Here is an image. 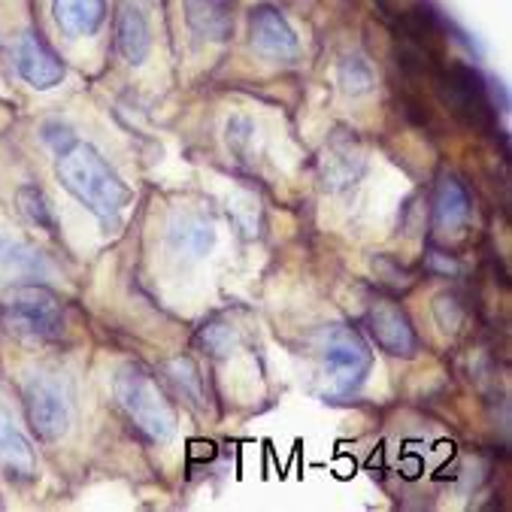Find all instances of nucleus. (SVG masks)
Returning <instances> with one entry per match:
<instances>
[{"instance_id":"nucleus-9","label":"nucleus","mask_w":512,"mask_h":512,"mask_svg":"<svg viewBox=\"0 0 512 512\" xmlns=\"http://www.w3.org/2000/svg\"><path fill=\"white\" fill-rule=\"evenodd\" d=\"M116 49L128 64H143L152 49V25L146 0H122L116 13Z\"/></svg>"},{"instance_id":"nucleus-19","label":"nucleus","mask_w":512,"mask_h":512,"mask_svg":"<svg viewBox=\"0 0 512 512\" xmlns=\"http://www.w3.org/2000/svg\"><path fill=\"white\" fill-rule=\"evenodd\" d=\"M170 373H173V379L179 382V388H182V391H188L194 400H200V397H203V394H200V373H197V367H194L188 358L173 361V364H170Z\"/></svg>"},{"instance_id":"nucleus-22","label":"nucleus","mask_w":512,"mask_h":512,"mask_svg":"<svg viewBox=\"0 0 512 512\" xmlns=\"http://www.w3.org/2000/svg\"><path fill=\"white\" fill-rule=\"evenodd\" d=\"M422 467H425V461H422L419 455H406V461H403V476H406V479H416V476L422 473Z\"/></svg>"},{"instance_id":"nucleus-11","label":"nucleus","mask_w":512,"mask_h":512,"mask_svg":"<svg viewBox=\"0 0 512 512\" xmlns=\"http://www.w3.org/2000/svg\"><path fill=\"white\" fill-rule=\"evenodd\" d=\"M49 273L52 267L37 246L13 234H0V282L43 279Z\"/></svg>"},{"instance_id":"nucleus-23","label":"nucleus","mask_w":512,"mask_h":512,"mask_svg":"<svg viewBox=\"0 0 512 512\" xmlns=\"http://www.w3.org/2000/svg\"><path fill=\"white\" fill-rule=\"evenodd\" d=\"M379 4H385V0H379Z\"/></svg>"},{"instance_id":"nucleus-12","label":"nucleus","mask_w":512,"mask_h":512,"mask_svg":"<svg viewBox=\"0 0 512 512\" xmlns=\"http://www.w3.org/2000/svg\"><path fill=\"white\" fill-rule=\"evenodd\" d=\"M188 28L210 43H225L234 34V0H185Z\"/></svg>"},{"instance_id":"nucleus-10","label":"nucleus","mask_w":512,"mask_h":512,"mask_svg":"<svg viewBox=\"0 0 512 512\" xmlns=\"http://www.w3.org/2000/svg\"><path fill=\"white\" fill-rule=\"evenodd\" d=\"M367 325H370V334H373V340H376V346L382 352L397 355V358H413L416 355V349H419L416 331L394 303H376L370 310V316H367Z\"/></svg>"},{"instance_id":"nucleus-15","label":"nucleus","mask_w":512,"mask_h":512,"mask_svg":"<svg viewBox=\"0 0 512 512\" xmlns=\"http://www.w3.org/2000/svg\"><path fill=\"white\" fill-rule=\"evenodd\" d=\"M434 222L443 234H458L470 222V194L461 179L446 176L437 188L434 200Z\"/></svg>"},{"instance_id":"nucleus-7","label":"nucleus","mask_w":512,"mask_h":512,"mask_svg":"<svg viewBox=\"0 0 512 512\" xmlns=\"http://www.w3.org/2000/svg\"><path fill=\"white\" fill-rule=\"evenodd\" d=\"M249 28H252V46L261 58L267 61H282L291 64L300 55V40L294 34V28L285 22V16L270 7V4H258L249 13Z\"/></svg>"},{"instance_id":"nucleus-21","label":"nucleus","mask_w":512,"mask_h":512,"mask_svg":"<svg viewBox=\"0 0 512 512\" xmlns=\"http://www.w3.org/2000/svg\"><path fill=\"white\" fill-rule=\"evenodd\" d=\"M203 343H207L210 352H216V355H228L231 346H234V334H231V328L216 325V328H210L207 334H203Z\"/></svg>"},{"instance_id":"nucleus-5","label":"nucleus","mask_w":512,"mask_h":512,"mask_svg":"<svg viewBox=\"0 0 512 512\" xmlns=\"http://www.w3.org/2000/svg\"><path fill=\"white\" fill-rule=\"evenodd\" d=\"M322 355H325V370L340 394H352L370 376L373 355L361 340V334L349 325H334L325 331Z\"/></svg>"},{"instance_id":"nucleus-2","label":"nucleus","mask_w":512,"mask_h":512,"mask_svg":"<svg viewBox=\"0 0 512 512\" xmlns=\"http://www.w3.org/2000/svg\"><path fill=\"white\" fill-rule=\"evenodd\" d=\"M116 397L134 425L155 443H170L176 434V413L155 379L140 367H122L116 376Z\"/></svg>"},{"instance_id":"nucleus-3","label":"nucleus","mask_w":512,"mask_h":512,"mask_svg":"<svg viewBox=\"0 0 512 512\" xmlns=\"http://www.w3.org/2000/svg\"><path fill=\"white\" fill-rule=\"evenodd\" d=\"M0 319L4 325L31 340H58L64 334L61 300L43 285L13 288L0 300Z\"/></svg>"},{"instance_id":"nucleus-18","label":"nucleus","mask_w":512,"mask_h":512,"mask_svg":"<svg viewBox=\"0 0 512 512\" xmlns=\"http://www.w3.org/2000/svg\"><path fill=\"white\" fill-rule=\"evenodd\" d=\"M340 85H343V91L352 94V97L367 94V91L373 88V67H370L364 58H358V55L343 58V64H340Z\"/></svg>"},{"instance_id":"nucleus-6","label":"nucleus","mask_w":512,"mask_h":512,"mask_svg":"<svg viewBox=\"0 0 512 512\" xmlns=\"http://www.w3.org/2000/svg\"><path fill=\"white\" fill-rule=\"evenodd\" d=\"M25 413L40 440H58L70 428V397L64 385L46 373L25 379Z\"/></svg>"},{"instance_id":"nucleus-1","label":"nucleus","mask_w":512,"mask_h":512,"mask_svg":"<svg viewBox=\"0 0 512 512\" xmlns=\"http://www.w3.org/2000/svg\"><path fill=\"white\" fill-rule=\"evenodd\" d=\"M55 173L61 185L88 207L100 222L116 228L122 210L131 200V188L122 182V176L104 161L94 146L79 143L76 137L55 149Z\"/></svg>"},{"instance_id":"nucleus-4","label":"nucleus","mask_w":512,"mask_h":512,"mask_svg":"<svg viewBox=\"0 0 512 512\" xmlns=\"http://www.w3.org/2000/svg\"><path fill=\"white\" fill-rule=\"evenodd\" d=\"M437 88H440V97L443 104L470 128H482L488 131L494 125V104L488 97V88H485V79L461 64V61H452L443 67V73L437 76Z\"/></svg>"},{"instance_id":"nucleus-16","label":"nucleus","mask_w":512,"mask_h":512,"mask_svg":"<svg viewBox=\"0 0 512 512\" xmlns=\"http://www.w3.org/2000/svg\"><path fill=\"white\" fill-rule=\"evenodd\" d=\"M213 243H216V228L200 216H182L170 228V246L182 255L200 258L213 249Z\"/></svg>"},{"instance_id":"nucleus-8","label":"nucleus","mask_w":512,"mask_h":512,"mask_svg":"<svg viewBox=\"0 0 512 512\" xmlns=\"http://www.w3.org/2000/svg\"><path fill=\"white\" fill-rule=\"evenodd\" d=\"M13 61H16L19 76H22L31 88H37V91L55 88V85L64 79V64H61V58L49 49V43H46L37 31H25V34L16 40Z\"/></svg>"},{"instance_id":"nucleus-20","label":"nucleus","mask_w":512,"mask_h":512,"mask_svg":"<svg viewBox=\"0 0 512 512\" xmlns=\"http://www.w3.org/2000/svg\"><path fill=\"white\" fill-rule=\"evenodd\" d=\"M434 313H437V322L443 325V331H455L461 325V310H458L455 297H440L437 306H434Z\"/></svg>"},{"instance_id":"nucleus-13","label":"nucleus","mask_w":512,"mask_h":512,"mask_svg":"<svg viewBox=\"0 0 512 512\" xmlns=\"http://www.w3.org/2000/svg\"><path fill=\"white\" fill-rule=\"evenodd\" d=\"M0 461L10 470V476L31 479L37 473V455L31 440L19 431L10 409L0 403Z\"/></svg>"},{"instance_id":"nucleus-14","label":"nucleus","mask_w":512,"mask_h":512,"mask_svg":"<svg viewBox=\"0 0 512 512\" xmlns=\"http://www.w3.org/2000/svg\"><path fill=\"white\" fill-rule=\"evenodd\" d=\"M52 16L67 37H91L107 19V0H52Z\"/></svg>"},{"instance_id":"nucleus-17","label":"nucleus","mask_w":512,"mask_h":512,"mask_svg":"<svg viewBox=\"0 0 512 512\" xmlns=\"http://www.w3.org/2000/svg\"><path fill=\"white\" fill-rule=\"evenodd\" d=\"M19 207L22 213L43 231H55V219H52V210H49V200L46 194L37 188V185H22L19 188Z\"/></svg>"}]
</instances>
